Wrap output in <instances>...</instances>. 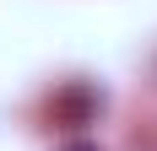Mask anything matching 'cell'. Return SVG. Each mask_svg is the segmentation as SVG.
<instances>
[{"label":"cell","instance_id":"1","mask_svg":"<svg viewBox=\"0 0 157 151\" xmlns=\"http://www.w3.org/2000/svg\"><path fill=\"white\" fill-rule=\"evenodd\" d=\"M98 108H103V97H98L87 81H71V87L54 92V103H49V119L60 124V130H81V124L98 119Z\"/></svg>","mask_w":157,"mask_h":151},{"label":"cell","instance_id":"2","mask_svg":"<svg viewBox=\"0 0 157 151\" xmlns=\"http://www.w3.org/2000/svg\"><path fill=\"white\" fill-rule=\"evenodd\" d=\"M60 151H98L92 140H71V146H60Z\"/></svg>","mask_w":157,"mask_h":151}]
</instances>
